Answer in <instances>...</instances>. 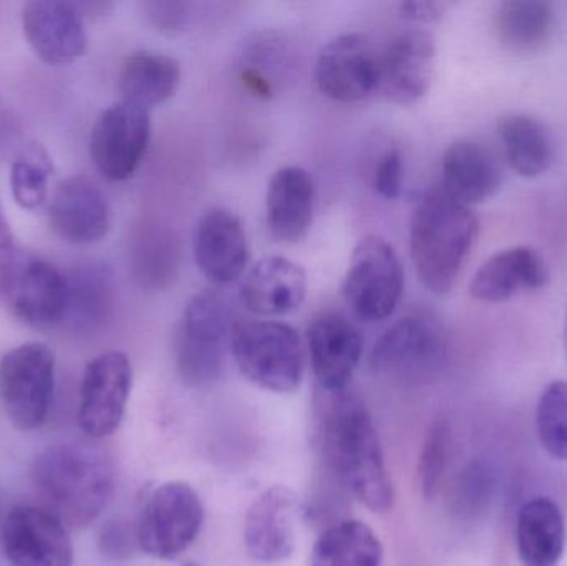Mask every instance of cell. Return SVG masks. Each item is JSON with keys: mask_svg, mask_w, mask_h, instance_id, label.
<instances>
[{"mask_svg": "<svg viewBox=\"0 0 567 566\" xmlns=\"http://www.w3.org/2000/svg\"><path fill=\"white\" fill-rule=\"evenodd\" d=\"M317 435L327 467L343 488L372 512L390 511L395 501L379 432L359 394L320 391Z\"/></svg>", "mask_w": 567, "mask_h": 566, "instance_id": "cell-1", "label": "cell"}, {"mask_svg": "<svg viewBox=\"0 0 567 566\" xmlns=\"http://www.w3.org/2000/svg\"><path fill=\"white\" fill-rule=\"evenodd\" d=\"M32 481L47 511L66 528H86L112 504L116 474L103 452L62 444L35 459Z\"/></svg>", "mask_w": 567, "mask_h": 566, "instance_id": "cell-2", "label": "cell"}, {"mask_svg": "<svg viewBox=\"0 0 567 566\" xmlns=\"http://www.w3.org/2000/svg\"><path fill=\"white\" fill-rule=\"evenodd\" d=\"M478 218L442 188L426 192L410 218V253L420 281L433 295H449L472 255Z\"/></svg>", "mask_w": 567, "mask_h": 566, "instance_id": "cell-3", "label": "cell"}, {"mask_svg": "<svg viewBox=\"0 0 567 566\" xmlns=\"http://www.w3.org/2000/svg\"><path fill=\"white\" fill-rule=\"evenodd\" d=\"M229 352L239 372L265 391L289 394L302 384L306 351L296 329L286 322H236Z\"/></svg>", "mask_w": 567, "mask_h": 566, "instance_id": "cell-4", "label": "cell"}, {"mask_svg": "<svg viewBox=\"0 0 567 566\" xmlns=\"http://www.w3.org/2000/svg\"><path fill=\"white\" fill-rule=\"evenodd\" d=\"M233 326L221 296L206 291L189 299L176 338V368L186 384L206 388L218 381L225 369Z\"/></svg>", "mask_w": 567, "mask_h": 566, "instance_id": "cell-5", "label": "cell"}, {"mask_svg": "<svg viewBox=\"0 0 567 566\" xmlns=\"http://www.w3.org/2000/svg\"><path fill=\"white\" fill-rule=\"evenodd\" d=\"M445 331L429 316H406L383 332L370 354L373 374L419 385L440 374L446 361Z\"/></svg>", "mask_w": 567, "mask_h": 566, "instance_id": "cell-6", "label": "cell"}, {"mask_svg": "<svg viewBox=\"0 0 567 566\" xmlns=\"http://www.w3.org/2000/svg\"><path fill=\"white\" fill-rule=\"evenodd\" d=\"M205 507L192 485L166 482L150 492L136 522L138 548L156 560H175L202 532Z\"/></svg>", "mask_w": 567, "mask_h": 566, "instance_id": "cell-7", "label": "cell"}, {"mask_svg": "<svg viewBox=\"0 0 567 566\" xmlns=\"http://www.w3.org/2000/svg\"><path fill=\"white\" fill-rule=\"evenodd\" d=\"M405 276L395 249L380 236L360 239L343 278L347 306L363 322L390 318L402 301Z\"/></svg>", "mask_w": 567, "mask_h": 566, "instance_id": "cell-8", "label": "cell"}, {"mask_svg": "<svg viewBox=\"0 0 567 566\" xmlns=\"http://www.w3.org/2000/svg\"><path fill=\"white\" fill-rule=\"evenodd\" d=\"M55 389V354L40 342L10 349L0 361V399L13 428L35 431L49 418Z\"/></svg>", "mask_w": 567, "mask_h": 566, "instance_id": "cell-9", "label": "cell"}, {"mask_svg": "<svg viewBox=\"0 0 567 566\" xmlns=\"http://www.w3.org/2000/svg\"><path fill=\"white\" fill-rule=\"evenodd\" d=\"M150 138L148 110L120 100L96 119L90 136V156L105 178L125 182L138 169Z\"/></svg>", "mask_w": 567, "mask_h": 566, "instance_id": "cell-10", "label": "cell"}, {"mask_svg": "<svg viewBox=\"0 0 567 566\" xmlns=\"http://www.w3.org/2000/svg\"><path fill=\"white\" fill-rule=\"evenodd\" d=\"M132 385L133 368L125 352H103L86 364L80 388L79 424L89 438H109L118 431Z\"/></svg>", "mask_w": 567, "mask_h": 566, "instance_id": "cell-11", "label": "cell"}, {"mask_svg": "<svg viewBox=\"0 0 567 566\" xmlns=\"http://www.w3.org/2000/svg\"><path fill=\"white\" fill-rule=\"evenodd\" d=\"M382 49L363 33L330 40L316 63V83L327 99L357 103L379 93Z\"/></svg>", "mask_w": 567, "mask_h": 566, "instance_id": "cell-12", "label": "cell"}, {"mask_svg": "<svg viewBox=\"0 0 567 566\" xmlns=\"http://www.w3.org/2000/svg\"><path fill=\"white\" fill-rule=\"evenodd\" d=\"M2 302L13 318L29 328H56L65 322V275L45 259L20 253L3 289Z\"/></svg>", "mask_w": 567, "mask_h": 566, "instance_id": "cell-13", "label": "cell"}, {"mask_svg": "<svg viewBox=\"0 0 567 566\" xmlns=\"http://www.w3.org/2000/svg\"><path fill=\"white\" fill-rule=\"evenodd\" d=\"M0 545L12 566H73L69 528L45 507L22 505L10 511Z\"/></svg>", "mask_w": 567, "mask_h": 566, "instance_id": "cell-14", "label": "cell"}, {"mask_svg": "<svg viewBox=\"0 0 567 566\" xmlns=\"http://www.w3.org/2000/svg\"><path fill=\"white\" fill-rule=\"evenodd\" d=\"M435 62L436 43L429 30H402L380 53V95L395 105L420 102L432 86Z\"/></svg>", "mask_w": 567, "mask_h": 566, "instance_id": "cell-15", "label": "cell"}, {"mask_svg": "<svg viewBox=\"0 0 567 566\" xmlns=\"http://www.w3.org/2000/svg\"><path fill=\"white\" fill-rule=\"evenodd\" d=\"M297 495L284 485L262 492L246 514L245 544L259 564H281L296 550Z\"/></svg>", "mask_w": 567, "mask_h": 566, "instance_id": "cell-16", "label": "cell"}, {"mask_svg": "<svg viewBox=\"0 0 567 566\" xmlns=\"http://www.w3.org/2000/svg\"><path fill=\"white\" fill-rule=\"evenodd\" d=\"M195 258L213 285L238 281L249 263L248 235L239 216L226 208L208 209L196 226Z\"/></svg>", "mask_w": 567, "mask_h": 566, "instance_id": "cell-17", "label": "cell"}, {"mask_svg": "<svg viewBox=\"0 0 567 566\" xmlns=\"http://www.w3.org/2000/svg\"><path fill=\"white\" fill-rule=\"evenodd\" d=\"M22 27L33 52L49 65H65L85 53V27L73 3L55 0L25 3Z\"/></svg>", "mask_w": 567, "mask_h": 566, "instance_id": "cell-18", "label": "cell"}, {"mask_svg": "<svg viewBox=\"0 0 567 566\" xmlns=\"http://www.w3.org/2000/svg\"><path fill=\"white\" fill-rule=\"evenodd\" d=\"M307 349L320 391L349 389L363 352V339L355 326L342 316H320L309 326Z\"/></svg>", "mask_w": 567, "mask_h": 566, "instance_id": "cell-19", "label": "cell"}, {"mask_svg": "<svg viewBox=\"0 0 567 566\" xmlns=\"http://www.w3.org/2000/svg\"><path fill=\"white\" fill-rule=\"evenodd\" d=\"M49 213L53 231L73 245H92L109 235V202L86 176L63 179L53 192Z\"/></svg>", "mask_w": 567, "mask_h": 566, "instance_id": "cell-20", "label": "cell"}, {"mask_svg": "<svg viewBox=\"0 0 567 566\" xmlns=\"http://www.w3.org/2000/svg\"><path fill=\"white\" fill-rule=\"evenodd\" d=\"M306 295V271L282 256H268L256 263L239 288L243 306L252 315L268 318L297 311Z\"/></svg>", "mask_w": 567, "mask_h": 566, "instance_id": "cell-21", "label": "cell"}, {"mask_svg": "<svg viewBox=\"0 0 567 566\" xmlns=\"http://www.w3.org/2000/svg\"><path fill=\"white\" fill-rule=\"evenodd\" d=\"M548 281V266L542 255L529 246H515L483 263L470 282V295L476 301L496 305L519 292L545 288Z\"/></svg>", "mask_w": 567, "mask_h": 566, "instance_id": "cell-22", "label": "cell"}, {"mask_svg": "<svg viewBox=\"0 0 567 566\" xmlns=\"http://www.w3.org/2000/svg\"><path fill=\"white\" fill-rule=\"evenodd\" d=\"M316 189L309 173L300 166H284L272 175L266 193V223L279 243L306 238L312 226Z\"/></svg>", "mask_w": 567, "mask_h": 566, "instance_id": "cell-23", "label": "cell"}, {"mask_svg": "<svg viewBox=\"0 0 567 566\" xmlns=\"http://www.w3.org/2000/svg\"><path fill=\"white\" fill-rule=\"evenodd\" d=\"M442 185L450 198L472 208L502 189V166L485 146L463 140L453 143L443 156Z\"/></svg>", "mask_w": 567, "mask_h": 566, "instance_id": "cell-24", "label": "cell"}, {"mask_svg": "<svg viewBox=\"0 0 567 566\" xmlns=\"http://www.w3.org/2000/svg\"><path fill=\"white\" fill-rule=\"evenodd\" d=\"M566 521L548 497H536L519 508L516 550L523 566H559L566 550Z\"/></svg>", "mask_w": 567, "mask_h": 566, "instance_id": "cell-25", "label": "cell"}, {"mask_svg": "<svg viewBox=\"0 0 567 566\" xmlns=\"http://www.w3.org/2000/svg\"><path fill=\"white\" fill-rule=\"evenodd\" d=\"M182 66L165 53L136 52L123 62L118 90L123 102L142 106L150 112L163 105L178 92Z\"/></svg>", "mask_w": 567, "mask_h": 566, "instance_id": "cell-26", "label": "cell"}, {"mask_svg": "<svg viewBox=\"0 0 567 566\" xmlns=\"http://www.w3.org/2000/svg\"><path fill=\"white\" fill-rule=\"evenodd\" d=\"M65 278V321L82 332L103 328L115 305L112 271L103 265H82L72 269Z\"/></svg>", "mask_w": 567, "mask_h": 566, "instance_id": "cell-27", "label": "cell"}, {"mask_svg": "<svg viewBox=\"0 0 567 566\" xmlns=\"http://www.w3.org/2000/svg\"><path fill=\"white\" fill-rule=\"evenodd\" d=\"M499 43L513 53L539 52L555 32V9L542 0H508L495 13Z\"/></svg>", "mask_w": 567, "mask_h": 566, "instance_id": "cell-28", "label": "cell"}, {"mask_svg": "<svg viewBox=\"0 0 567 566\" xmlns=\"http://www.w3.org/2000/svg\"><path fill=\"white\" fill-rule=\"evenodd\" d=\"M498 133L513 172L523 178H536L548 172L555 159V146L542 122L525 113H512L499 120Z\"/></svg>", "mask_w": 567, "mask_h": 566, "instance_id": "cell-29", "label": "cell"}, {"mask_svg": "<svg viewBox=\"0 0 567 566\" xmlns=\"http://www.w3.org/2000/svg\"><path fill=\"white\" fill-rule=\"evenodd\" d=\"M383 547L375 532L359 521H342L320 534L310 566H382Z\"/></svg>", "mask_w": 567, "mask_h": 566, "instance_id": "cell-30", "label": "cell"}, {"mask_svg": "<svg viewBox=\"0 0 567 566\" xmlns=\"http://www.w3.org/2000/svg\"><path fill=\"white\" fill-rule=\"evenodd\" d=\"M498 477L492 464L473 461L453 477L446 494V507L460 521H478L488 514L495 501Z\"/></svg>", "mask_w": 567, "mask_h": 566, "instance_id": "cell-31", "label": "cell"}, {"mask_svg": "<svg viewBox=\"0 0 567 566\" xmlns=\"http://www.w3.org/2000/svg\"><path fill=\"white\" fill-rule=\"evenodd\" d=\"M52 159L40 145L29 146L10 168V189L20 208L35 212L49 199Z\"/></svg>", "mask_w": 567, "mask_h": 566, "instance_id": "cell-32", "label": "cell"}, {"mask_svg": "<svg viewBox=\"0 0 567 566\" xmlns=\"http://www.w3.org/2000/svg\"><path fill=\"white\" fill-rule=\"evenodd\" d=\"M536 431L543 449L556 461L567 462V381H555L543 391L536 408Z\"/></svg>", "mask_w": 567, "mask_h": 566, "instance_id": "cell-33", "label": "cell"}, {"mask_svg": "<svg viewBox=\"0 0 567 566\" xmlns=\"http://www.w3.org/2000/svg\"><path fill=\"white\" fill-rule=\"evenodd\" d=\"M176 248L173 238L163 229H148L136 238L135 268L142 281L150 286H163L175 276Z\"/></svg>", "mask_w": 567, "mask_h": 566, "instance_id": "cell-34", "label": "cell"}, {"mask_svg": "<svg viewBox=\"0 0 567 566\" xmlns=\"http://www.w3.org/2000/svg\"><path fill=\"white\" fill-rule=\"evenodd\" d=\"M452 429L449 422H433L426 431L419 462V484L423 497L433 498L442 488L443 477L449 467Z\"/></svg>", "mask_w": 567, "mask_h": 566, "instance_id": "cell-35", "label": "cell"}, {"mask_svg": "<svg viewBox=\"0 0 567 566\" xmlns=\"http://www.w3.org/2000/svg\"><path fill=\"white\" fill-rule=\"evenodd\" d=\"M138 548L136 528L125 521H112L103 525L99 534V550L113 562L126 560Z\"/></svg>", "mask_w": 567, "mask_h": 566, "instance_id": "cell-36", "label": "cell"}, {"mask_svg": "<svg viewBox=\"0 0 567 566\" xmlns=\"http://www.w3.org/2000/svg\"><path fill=\"white\" fill-rule=\"evenodd\" d=\"M146 20L153 29L165 33H179L193 19V3L188 2H146L143 6Z\"/></svg>", "mask_w": 567, "mask_h": 566, "instance_id": "cell-37", "label": "cell"}, {"mask_svg": "<svg viewBox=\"0 0 567 566\" xmlns=\"http://www.w3.org/2000/svg\"><path fill=\"white\" fill-rule=\"evenodd\" d=\"M405 179L402 155L396 150H389L380 156L373 173V186L385 199L399 198Z\"/></svg>", "mask_w": 567, "mask_h": 566, "instance_id": "cell-38", "label": "cell"}, {"mask_svg": "<svg viewBox=\"0 0 567 566\" xmlns=\"http://www.w3.org/2000/svg\"><path fill=\"white\" fill-rule=\"evenodd\" d=\"M449 3L435 0H410L399 6V16L406 22L433 23L445 16Z\"/></svg>", "mask_w": 567, "mask_h": 566, "instance_id": "cell-39", "label": "cell"}, {"mask_svg": "<svg viewBox=\"0 0 567 566\" xmlns=\"http://www.w3.org/2000/svg\"><path fill=\"white\" fill-rule=\"evenodd\" d=\"M19 255L20 251L13 243L12 229H10L9 222H7L2 206H0V301H2L3 289H6L10 272H12Z\"/></svg>", "mask_w": 567, "mask_h": 566, "instance_id": "cell-40", "label": "cell"}, {"mask_svg": "<svg viewBox=\"0 0 567 566\" xmlns=\"http://www.w3.org/2000/svg\"><path fill=\"white\" fill-rule=\"evenodd\" d=\"M73 6L79 10L82 19H96V17L106 16L113 9V3L109 2H79Z\"/></svg>", "mask_w": 567, "mask_h": 566, "instance_id": "cell-41", "label": "cell"}, {"mask_svg": "<svg viewBox=\"0 0 567 566\" xmlns=\"http://www.w3.org/2000/svg\"><path fill=\"white\" fill-rule=\"evenodd\" d=\"M565 346H566V356H567V321H566V331H565Z\"/></svg>", "mask_w": 567, "mask_h": 566, "instance_id": "cell-42", "label": "cell"}, {"mask_svg": "<svg viewBox=\"0 0 567 566\" xmlns=\"http://www.w3.org/2000/svg\"><path fill=\"white\" fill-rule=\"evenodd\" d=\"M183 566H198L196 564H186V565H183Z\"/></svg>", "mask_w": 567, "mask_h": 566, "instance_id": "cell-43", "label": "cell"}]
</instances>
